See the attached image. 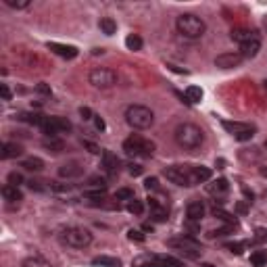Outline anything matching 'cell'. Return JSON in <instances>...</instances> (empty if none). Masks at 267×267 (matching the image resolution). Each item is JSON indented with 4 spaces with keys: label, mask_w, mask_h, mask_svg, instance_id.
Instances as JSON below:
<instances>
[{
    "label": "cell",
    "mask_w": 267,
    "mask_h": 267,
    "mask_svg": "<svg viewBox=\"0 0 267 267\" xmlns=\"http://www.w3.org/2000/svg\"><path fill=\"white\" fill-rule=\"evenodd\" d=\"M173 138L175 142L180 144L182 148H186V151H196V148H201V144L205 142V134L199 125L194 123H182L175 127L173 132Z\"/></svg>",
    "instance_id": "obj_1"
},
{
    "label": "cell",
    "mask_w": 267,
    "mask_h": 267,
    "mask_svg": "<svg viewBox=\"0 0 267 267\" xmlns=\"http://www.w3.org/2000/svg\"><path fill=\"white\" fill-rule=\"evenodd\" d=\"M125 123L132 130H148L155 123V113L144 105H130L125 108Z\"/></svg>",
    "instance_id": "obj_2"
},
{
    "label": "cell",
    "mask_w": 267,
    "mask_h": 267,
    "mask_svg": "<svg viewBox=\"0 0 267 267\" xmlns=\"http://www.w3.org/2000/svg\"><path fill=\"white\" fill-rule=\"evenodd\" d=\"M175 27L184 38H188V40H199V38H203L205 29H207L203 19L192 15V13H184V15L177 17L175 19Z\"/></svg>",
    "instance_id": "obj_3"
},
{
    "label": "cell",
    "mask_w": 267,
    "mask_h": 267,
    "mask_svg": "<svg viewBox=\"0 0 267 267\" xmlns=\"http://www.w3.org/2000/svg\"><path fill=\"white\" fill-rule=\"evenodd\" d=\"M123 151H125V155H130V157L148 159V157H153V153H155V144L151 140H146V138L140 136V134H132L123 142Z\"/></svg>",
    "instance_id": "obj_4"
},
{
    "label": "cell",
    "mask_w": 267,
    "mask_h": 267,
    "mask_svg": "<svg viewBox=\"0 0 267 267\" xmlns=\"http://www.w3.org/2000/svg\"><path fill=\"white\" fill-rule=\"evenodd\" d=\"M61 240L71 249H86L92 244V234L86 227H67L61 234Z\"/></svg>",
    "instance_id": "obj_5"
},
{
    "label": "cell",
    "mask_w": 267,
    "mask_h": 267,
    "mask_svg": "<svg viewBox=\"0 0 267 267\" xmlns=\"http://www.w3.org/2000/svg\"><path fill=\"white\" fill-rule=\"evenodd\" d=\"M88 82H90L94 88H101V90H107V88H113L117 84V73L113 69L107 67H96L88 75Z\"/></svg>",
    "instance_id": "obj_6"
},
{
    "label": "cell",
    "mask_w": 267,
    "mask_h": 267,
    "mask_svg": "<svg viewBox=\"0 0 267 267\" xmlns=\"http://www.w3.org/2000/svg\"><path fill=\"white\" fill-rule=\"evenodd\" d=\"M40 130H42L46 136L54 138V136H58V134L71 132V121L65 119V117H44Z\"/></svg>",
    "instance_id": "obj_7"
},
{
    "label": "cell",
    "mask_w": 267,
    "mask_h": 267,
    "mask_svg": "<svg viewBox=\"0 0 267 267\" xmlns=\"http://www.w3.org/2000/svg\"><path fill=\"white\" fill-rule=\"evenodd\" d=\"M167 244H169L171 249H177L184 257H188V259H196V257L201 255V244L196 242L194 238H190V236H182V238H171Z\"/></svg>",
    "instance_id": "obj_8"
},
{
    "label": "cell",
    "mask_w": 267,
    "mask_h": 267,
    "mask_svg": "<svg viewBox=\"0 0 267 267\" xmlns=\"http://www.w3.org/2000/svg\"><path fill=\"white\" fill-rule=\"evenodd\" d=\"M165 177L175 186L190 188V175H188V165H173L165 169Z\"/></svg>",
    "instance_id": "obj_9"
},
{
    "label": "cell",
    "mask_w": 267,
    "mask_h": 267,
    "mask_svg": "<svg viewBox=\"0 0 267 267\" xmlns=\"http://www.w3.org/2000/svg\"><path fill=\"white\" fill-rule=\"evenodd\" d=\"M148 211H151V217H153V221L157 223H163L169 219V211H167V205L159 199H155V196H148Z\"/></svg>",
    "instance_id": "obj_10"
},
{
    "label": "cell",
    "mask_w": 267,
    "mask_h": 267,
    "mask_svg": "<svg viewBox=\"0 0 267 267\" xmlns=\"http://www.w3.org/2000/svg\"><path fill=\"white\" fill-rule=\"evenodd\" d=\"M242 61H244V56L240 54V51L221 53L219 56L215 58V67H219V69H236V67H240Z\"/></svg>",
    "instance_id": "obj_11"
},
{
    "label": "cell",
    "mask_w": 267,
    "mask_h": 267,
    "mask_svg": "<svg viewBox=\"0 0 267 267\" xmlns=\"http://www.w3.org/2000/svg\"><path fill=\"white\" fill-rule=\"evenodd\" d=\"M259 51H261V38H259V34H257V32L246 42L240 44V54L244 58H255L257 54H259Z\"/></svg>",
    "instance_id": "obj_12"
},
{
    "label": "cell",
    "mask_w": 267,
    "mask_h": 267,
    "mask_svg": "<svg viewBox=\"0 0 267 267\" xmlns=\"http://www.w3.org/2000/svg\"><path fill=\"white\" fill-rule=\"evenodd\" d=\"M101 167L107 175H117V171H119V159H117V155L111 151H103Z\"/></svg>",
    "instance_id": "obj_13"
},
{
    "label": "cell",
    "mask_w": 267,
    "mask_h": 267,
    "mask_svg": "<svg viewBox=\"0 0 267 267\" xmlns=\"http://www.w3.org/2000/svg\"><path fill=\"white\" fill-rule=\"evenodd\" d=\"M48 51H53L54 54L63 56V58H75L77 56V48L71 44H58V42H48Z\"/></svg>",
    "instance_id": "obj_14"
},
{
    "label": "cell",
    "mask_w": 267,
    "mask_h": 267,
    "mask_svg": "<svg viewBox=\"0 0 267 267\" xmlns=\"http://www.w3.org/2000/svg\"><path fill=\"white\" fill-rule=\"evenodd\" d=\"M207 192L215 199H223V196L230 192V184H227L225 177H219V180H213L209 186H207Z\"/></svg>",
    "instance_id": "obj_15"
},
{
    "label": "cell",
    "mask_w": 267,
    "mask_h": 267,
    "mask_svg": "<svg viewBox=\"0 0 267 267\" xmlns=\"http://www.w3.org/2000/svg\"><path fill=\"white\" fill-rule=\"evenodd\" d=\"M186 217H188V221H199L205 217V205L201 201H190L186 207Z\"/></svg>",
    "instance_id": "obj_16"
},
{
    "label": "cell",
    "mask_w": 267,
    "mask_h": 267,
    "mask_svg": "<svg viewBox=\"0 0 267 267\" xmlns=\"http://www.w3.org/2000/svg\"><path fill=\"white\" fill-rule=\"evenodd\" d=\"M21 155H23V148L17 142H4L2 151H0V157H2V159H17V157H21Z\"/></svg>",
    "instance_id": "obj_17"
},
{
    "label": "cell",
    "mask_w": 267,
    "mask_h": 267,
    "mask_svg": "<svg viewBox=\"0 0 267 267\" xmlns=\"http://www.w3.org/2000/svg\"><path fill=\"white\" fill-rule=\"evenodd\" d=\"M82 173H84V167L77 163V161L65 163L61 169H58V175H61V177H80Z\"/></svg>",
    "instance_id": "obj_18"
},
{
    "label": "cell",
    "mask_w": 267,
    "mask_h": 267,
    "mask_svg": "<svg viewBox=\"0 0 267 267\" xmlns=\"http://www.w3.org/2000/svg\"><path fill=\"white\" fill-rule=\"evenodd\" d=\"M86 192H107V177H101V175L88 177Z\"/></svg>",
    "instance_id": "obj_19"
},
{
    "label": "cell",
    "mask_w": 267,
    "mask_h": 267,
    "mask_svg": "<svg viewBox=\"0 0 267 267\" xmlns=\"http://www.w3.org/2000/svg\"><path fill=\"white\" fill-rule=\"evenodd\" d=\"M2 196H4V201L6 203H21L23 201V194H21V190H19L17 186H11V184H6V186H2Z\"/></svg>",
    "instance_id": "obj_20"
},
{
    "label": "cell",
    "mask_w": 267,
    "mask_h": 267,
    "mask_svg": "<svg viewBox=\"0 0 267 267\" xmlns=\"http://www.w3.org/2000/svg\"><path fill=\"white\" fill-rule=\"evenodd\" d=\"M223 130H227L232 136H238L242 132H249L253 130V127L249 123H238V121H223Z\"/></svg>",
    "instance_id": "obj_21"
},
{
    "label": "cell",
    "mask_w": 267,
    "mask_h": 267,
    "mask_svg": "<svg viewBox=\"0 0 267 267\" xmlns=\"http://www.w3.org/2000/svg\"><path fill=\"white\" fill-rule=\"evenodd\" d=\"M184 96H186V101L190 103V105H196V103L203 101V90H201L199 86H188L186 92H184Z\"/></svg>",
    "instance_id": "obj_22"
},
{
    "label": "cell",
    "mask_w": 267,
    "mask_h": 267,
    "mask_svg": "<svg viewBox=\"0 0 267 267\" xmlns=\"http://www.w3.org/2000/svg\"><path fill=\"white\" fill-rule=\"evenodd\" d=\"M92 263H94V265H101V267H121V261L117 259V257H107V255L94 257Z\"/></svg>",
    "instance_id": "obj_23"
},
{
    "label": "cell",
    "mask_w": 267,
    "mask_h": 267,
    "mask_svg": "<svg viewBox=\"0 0 267 267\" xmlns=\"http://www.w3.org/2000/svg\"><path fill=\"white\" fill-rule=\"evenodd\" d=\"M157 267H182V261L173 259L171 255H155Z\"/></svg>",
    "instance_id": "obj_24"
},
{
    "label": "cell",
    "mask_w": 267,
    "mask_h": 267,
    "mask_svg": "<svg viewBox=\"0 0 267 267\" xmlns=\"http://www.w3.org/2000/svg\"><path fill=\"white\" fill-rule=\"evenodd\" d=\"M21 267H53V265L48 263L44 257H40V255H32V257H27V259H23Z\"/></svg>",
    "instance_id": "obj_25"
},
{
    "label": "cell",
    "mask_w": 267,
    "mask_h": 267,
    "mask_svg": "<svg viewBox=\"0 0 267 267\" xmlns=\"http://www.w3.org/2000/svg\"><path fill=\"white\" fill-rule=\"evenodd\" d=\"M21 167H23V169H27V171H42L44 169V161L38 159V157H29V159H25L21 163Z\"/></svg>",
    "instance_id": "obj_26"
},
{
    "label": "cell",
    "mask_w": 267,
    "mask_h": 267,
    "mask_svg": "<svg viewBox=\"0 0 267 267\" xmlns=\"http://www.w3.org/2000/svg\"><path fill=\"white\" fill-rule=\"evenodd\" d=\"M98 27H101V32L107 34V36H113L117 32V23H115V19H111V17H103Z\"/></svg>",
    "instance_id": "obj_27"
},
{
    "label": "cell",
    "mask_w": 267,
    "mask_h": 267,
    "mask_svg": "<svg viewBox=\"0 0 267 267\" xmlns=\"http://www.w3.org/2000/svg\"><path fill=\"white\" fill-rule=\"evenodd\" d=\"M253 34H255V32H251V29H244V27L232 29V40H234V42H238V44H242V42L249 40V38H251Z\"/></svg>",
    "instance_id": "obj_28"
},
{
    "label": "cell",
    "mask_w": 267,
    "mask_h": 267,
    "mask_svg": "<svg viewBox=\"0 0 267 267\" xmlns=\"http://www.w3.org/2000/svg\"><path fill=\"white\" fill-rule=\"evenodd\" d=\"M251 265L253 267H263L267 265V251H255L251 255Z\"/></svg>",
    "instance_id": "obj_29"
},
{
    "label": "cell",
    "mask_w": 267,
    "mask_h": 267,
    "mask_svg": "<svg viewBox=\"0 0 267 267\" xmlns=\"http://www.w3.org/2000/svg\"><path fill=\"white\" fill-rule=\"evenodd\" d=\"M142 44H144V42H142V38L138 36V34H130V36L125 38V46L130 48V51H140Z\"/></svg>",
    "instance_id": "obj_30"
},
{
    "label": "cell",
    "mask_w": 267,
    "mask_h": 267,
    "mask_svg": "<svg viewBox=\"0 0 267 267\" xmlns=\"http://www.w3.org/2000/svg\"><path fill=\"white\" fill-rule=\"evenodd\" d=\"M127 211H130L132 215H136V217H140V215L144 213V203L138 201V199H134V201L127 203Z\"/></svg>",
    "instance_id": "obj_31"
},
{
    "label": "cell",
    "mask_w": 267,
    "mask_h": 267,
    "mask_svg": "<svg viewBox=\"0 0 267 267\" xmlns=\"http://www.w3.org/2000/svg\"><path fill=\"white\" fill-rule=\"evenodd\" d=\"M136 196H134V190H130V188H119V190L115 192V201H125V203H130L134 201Z\"/></svg>",
    "instance_id": "obj_32"
},
{
    "label": "cell",
    "mask_w": 267,
    "mask_h": 267,
    "mask_svg": "<svg viewBox=\"0 0 267 267\" xmlns=\"http://www.w3.org/2000/svg\"><path fill=\"white\" fill-rule=\"evenodd\" d=\"M8 8H15V11H23L29 6V0H2Z\"/></svg>",
    "instance_id": "obj_33"
},
{
    "label": "cell",
    "mask_w": 267,
    "mask_h": 267,
    "mask_svg": "<svg viewBox=\"0 0 267 267\" xmlns=\"http://www.w3.org/2000/svg\"><path fill=\"white\" fill-rule=\"evenodd\" d=\"M213 215L217 217V219H221V221H227V223L236 225V219H234V217L227 213V211H223V209H217V207H215V209H213Z\"/></svg>",
    "instance_id": "obj_34"
},
{
    "label": "cell",
    "mask_w": 267,
    "mask_h": 267,
    "mask_svg": "<svg viewBox=\"0 0 267 267\" xmlns=\"http://www.w3.org/2000/svg\"><path fill=\"white\" fill-rule=\"evenodd\" d=\"M144 188L146 190H151V192H161V184L157 177H148V180L144 182Z\"/></svg>",
    "instance_id": "obj_35"
},
{
    "label": "cell",
    "mask_w": 267,
    "mask_h": 267,
    "mask_svg": "<svg viewBox=\"0 0 267 267\" xmlns=\"http://www.w3.org/2000/svg\"><path fill=\"white\" fill-rule=\"evenodd\" d=\"M44 146H46V148H51L53 153L63 151V142H61V140H54V138H53V140H44Z\"/></svg>",
    "instance_id": "obj_36"
},
{
    "label": "cell",
    "mask_w": 267,
    "mask_h": 267,
    "mask_svg": "<svg viewBox=\"0 0 267 267\" xmlns=\"http://www.w3.org/2000/svg\"><path fill=\"white\" fill-rule=\"evenodd\" d=\"M8 184L11 186H21L23 184V175L21 173H17V171H13V173H8Z\"/></svg>",
    "instance_id": "obj_37"
},
{
    "label": "cell",
    "mask_w": 267,
    "mask_h": 267,
    "mask_svg": "<svg viewBox=\"0 0 267 267\" xmlns=\"http://www.w3.org/2000/svg\"><path fill=\"white\" fill-rule=\"evenodd\" d=\"M225 249L230 251V253H234V255H242L244 244L242 242H230V244H225Z\"/></svg>",
    "instance_id": "obj_38"
},
{
    "label": "cell",
    "mask_w": 267,
    "mask_h": 267,
    "mask_svg": "<svg viewBox=\"0 0 267 267\" xmlns=\"http://www.w3.org/2000/svg\"><path fill=\"white\" fill-rule=\"evenodd\" d=\"M127 238L134 240V242H144L146 236H144L140 230H130V232H127Z\"/></svg>",
    "instance_id": "obj_39"
},
{
    "label": "cell",
    "mask_w": 267,
    "mask_h": 267,
    "mask_svg": "<svg viewBox=\"0 0 267 267\" xmlns=\"http://www.w3.org/2000/svg\"><path fill=\"white\" fill-rule=\"evenodd\" d=\"M253 136H255V127H253V130H249V132H242L238 136H234V138H236V140H240V142H244V140H251Z\"/></svg>",
    "instance_id": "obj_40"
},
{
    "label": "cell",
    "mask_w": 267,
    "mask_h": 267,
    "mask_svg": "<svg viewBox=\"0 0 267 267\" xmlns=\"http://www.w3.org/2000/svg\"><path fill=\"white\" fill-rule=\"evenodd\" d=\"M80 115H82V119H86V121L94 119V115H92V111H90L88 107H82V108H80Z\"/></svg>",
    "instance_id": "obj_41"
},
{
    "label": "cell",
    "mask_w": 267,
    "mask_h": 267,
    "mask_svg": "<svg viewBox=\"0 0 267 267\" xmlns=\"http://www.w3.org/2000/svg\"><path fill=\"white\" fill-rule=\"evenodd\" d=\"M142 171H144L142 165H138V163H132L130 165V175H142Z\"/></svg>",
    "instance_id": "obj_42"
},
{
    "label": "cell",
    "mask_w": 267,
    "mask_h": 267,
    "mask_svg": "<svg viewBox=\"0 0 267 267\" xmlns=\"http://www.w3.org/2000/svg\"><path fill=\"white\" fill-rule=\"evenodd\" d=\"M36 92H40V94H44V96H51V88H48L46 84H38V86H36Z\"/></svg>",
    "instance_id": "obj_43"
},
{
    "label": "cell",
    "mask_w": 267,
    "mask_h": 267,
    "mask_svg": "<svg viewBox=\"0 0 267 267\" xmlns=\"http://www.w3.org/2000/svg\"><path fill=\"white\" fill-rule=\"evenodd\" d=\"M0 92H2V98H4V101H11V90H8V86L6 84H2V86H0Z\"/></svg>",
    "instance_id": "obj_44"
},
{
    "label": "cell",
    "mask_w": 267,
    "mask_h": 267,
    "mask_svg": "<svg viewBox=\"0 0 267 267\" xmlns=\"http://www.w3.org/2000/svg\"><path fill=\"white\" fill-rule=\"evenodd\" d=\"M94 127H96L98 132H103L105 127H107V125H105V121H103V119H101V117H98V115H94Z\"/></svg>",
    "instance_id": "obj_45"
},
{
    "label": "cell",
    "mask_w": 267,
    "mask_h": 267,
    "mask_svg": "<svg viewBox=\"0 0 267 267\" xmlns=\"http://www.w3.org/2000/svg\"><path fill=\"white\" fill-rule=\"evenodd\" d=\"M236 211H238V213H246V211H249V207H246V203H238V205H236Z\"/></svg>",
    "instance_id": "obj_46"
},
{
    "label": "cell",
    "mask_w": 267,
    "mask_h": 267,
    "mask_svg": "<svg viewBox=\"0 0 267 267\" xmlns=\"http://www.w3.org/2000/svg\"><path fill=\"white\" fill-rule=\"evenodd\" d=\"M263 27H265V29H267V17H265V19H263Z\"/></svg>",
    "instance_id": "obj_47"
},
{
    "label": "cell",
    "mask_w": 267,
    "mask_h": 267,
    "mask_svg": "<svg viewBox=\"0 0 267 267\" xmlns=\"http://www.w3.org/2000/svg\"><path fill=\"white\" fill-rule=\"evenodd\" d=\"M263 88H265V92H267V80H265V82H263Z\"/></svg>",
    "instance_id": "obj_48"
},
{
    "label": "cell",
    "mask_w": 267,
    "mask_h": 267,
    "mask_svg": "<svg viewBox=\"0 0 267 267\" xmlns=\"http://www.w3.org/2000/svg\"><path fill=\"white\" fill-rule=\"evenodd\" d=\"M261 175H267V169H261Z\"/></svg>",
    "instance_id": "obj_49"
},
{
    "label": "cell",
    "mask_w": 267,
    "mask_h": 267,
    "mask_svg": "<svg viewBox=\"0 0 267 267\" xmlns=\"http://www.w3.org/2000/svg\"><path fill=\"white\" fill-rule=\"evenodd\" d=\"M205 267H215V265H211V263H205Z\"/></svg>",
    "instance_id": "obj_50"
},
{
    "label": "cell",
    "mask_w": 267,
    "mask_h": 267,
    "mask_svg": "<svg viewBox=\"0 0 267 267\" xmlns=\"http://www.w3.org/2000/svg\"><path fill=\"white\" fill-rule=\"evenodd\" d=\"M263 146H265V148H267V140H265V142H263Z\"/></svg>",
    "instance_id": "obj_51"
}]
</instances>
